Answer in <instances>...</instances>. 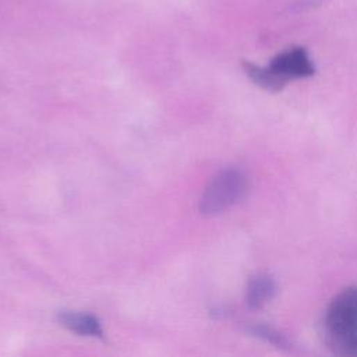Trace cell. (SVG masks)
I'll return each instance as SVG.
<instances>
[{
  "label": "cell",
  "instance_id": "2",
  "mask_svg": "<svg viewBox=\"0 0 357 357\" xmlns=\"http://www.w3.org/2000/svg\"><path fill=\"white\" fill-rule=\"evenodd\" d=\"M244 70L251 81L269 91L282 89L289 81L314 74V64L303 47H291L276 54L265 67L245 63Z\"/></svg>",
  "mask_w": 357,
  "mask_h": 357
},
{
  "label": "cell",
  "instance_id": "5",
  "mask_svg": "<svg viewBox=\"0 0 357 357\" xmlns=\"http://www.w3.org/2000/svg\"><path fill=\"white\" fill-rule=\"evenodd\" d=\"M275 283L273 280L266 275H257L254 276L248 286H247V296L245 301L250 308H261L275 294Z\"/></svg>",
  "mask_w": 357,
  "mask_h": 357
},
{
  "label": "cell",
  "instance_id": "4",
  "mask_svg": "<svg viewBox=\"0 0 357 357\" xmlns=\"http://www.w3.org/2000/svg\"><path fill=\"white\" fill-rule=\"evenodd\" d=\"M57 321L68 331L79 336L102 337L103 331L99 319L95 315L75 311H61L57 315Z\"/></svg>",
  "mask_w": 357,
  "mask_h": 357
},
{
  "label": "cell",
  "instance_id": "1",
  "mask_svg": "<svg viewBox=\"0 0 357 357\" xmlns=\"http://www.w3.org/2000/svg\"><path fill=\"white\" fill-rule=\"evenodd\" d=\"M324 337L342 356H357V287L337 294L324 318Z\"/></svg>",
  "mask_w": 357,
  "mask_h": 357
},
{
  "label": "cell",
  "instance_id": "3",
  "mask_svg": "<svg viewBox=\"0 0 357 357\" xmlns=\"http://www.w3.org/2000/svg\"><path fill=\"white\" fill-rule=\"evenodd\" d=\"M247 187L245 176L237 169H225L206 185L201 199L199 211L205 215H216L234 205Z\"/></svg>",
  "mask_w": 357,
  "mask_h": 357
},
{
  "label": "cell",
  "instance_id": "6",
  "mask_svg": "<svg viewBox=\"0 0 357 357\" xmlns=\"http://www.w3.org/2000/svg\"><path fill=\"white\" fill-rule=\"evenodd\" d=\"M251 332L257 336H261V337H265L268 342L271 343H276V344H283L284 343V339L278 333L275 332L273 329L268 328V326H262V325H255L251 328Z\"/></svg>",
  "mask_w": 357,
  "mask_h": 357
}]
</instances>
